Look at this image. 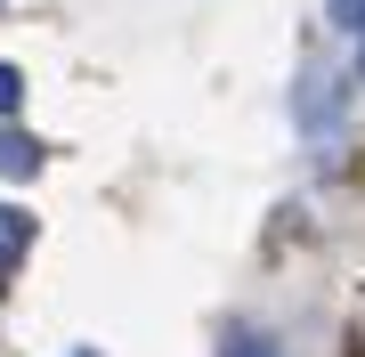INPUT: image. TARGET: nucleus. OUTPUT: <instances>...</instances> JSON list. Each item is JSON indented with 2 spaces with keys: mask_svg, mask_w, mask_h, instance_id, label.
<instances>
[{
  "mask_svg": "<svg viewBox=\"0 0 365 357\" xmlns=\"http://www.w3.org/2000/svg\"><path fill=\"white\" fill-rule=\"evenodd\" d=\"M227 357H276V349L260 341V333H227Z\"/></svg>",
  "mask_w": 365,
  "mask_h": 357,
  "instance_id": "20e7f679",
  "label": "nucleus"
},
{
  "mask_svg": "<svg viewBox=\"0 0 365 357\" xmlns=\"http://www.w3.org/2000/svg\"><path fill=\"white\" fill-rule=\"evenodd\" d=\"M33 252V212H16V203H0V276H16V260Z\"/></svg>",
  "mask_w": 365,
  "mask_h": 357,
  "instance_id": "f257e3e1",
  "label": "nucleus"
},
{
  "mask_svg": "<svg viewBox=\"0 0 365 357\" xmlns=\"http://www.w3.org/2000/svg\"><path fill=\"white\" fill-rule=\"evenodd\" d=\"M16 98H25V73H16V66H0V114H16Z\"/></svg>",
  "mask_w": 365,
  "mask_h": 357,
  "instance_id": "7ed1b4c3",
  "label": "nucleus"
},
{
  "mask_svg": "<svg viewBox=\"0 0 365 357\" xmlns=\"http://www.w3.org/2000/svg\"><path fill=\"white\" fill-rule=\"evenodd\" d=\"M333 25H349V33H365V0H333Z\"/></svg>",
  "mask_w": 365,
  "mask_h": 357,
  "instance_id": "39448f33",
  "label": "nucleus"
},
{
  "mask_svg": "<svg viewBox=\"0 0 365 357\" xmlns=\"http://www.w3.org/2000/svg\"><path fill=\"white\" fill-rule=\"evenodd\" d=\"M41 171V146L25 130H0V179H33Z\"/></svg>",
  "mask_w": 365,
  "mask_h": 357,
  "instance_id": "f03ea898",
  "label": "nucleus"
}]
</instances>
